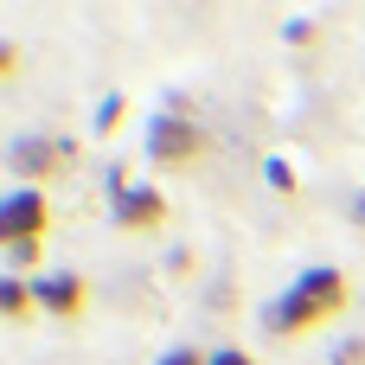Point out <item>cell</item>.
Here are the masks:
<instances>
[{
  "label": "cell",
  "instance_id": "obj_7",
  "mask_svg": "<svg viewBox=\"0 0 365 365\" xmlns=\"http://www.w3.org/2000/svg\"><path fill=\"white\" fill-rule=\"evenodd\" d=\"M32 308H38V289H32L26 276H6V282H0V314H6V321H32Z\"/></svg>",
  "mask_w": 365,
  "mask_h": 365
},
{
  "label": "cell",
  "instance_id": "obj_13",
  "mask_svg": "<svg viewBox=\"0 0 365 365\" xmlns=\"http://www.w3.org/2000/svg\"><path fill=\"white\" fill-rule=\"evenodd\" d=\"M334 365H365V340H346V346L334 353Z\"/></svg>",
  "mask_w": 365,
  "mask_h": 365
},
{
  "label": "cell",
  "instance_id": "obj_3",
  "mask_svg": "<svg viewBox=\"0 0 365 365\" xmlns=\"http://www.w3.org/2000/svg\"><path fill=\"white\" fill-rule=\"evenodd\" d=\"M77 160V141H45V135H19L13 148H6V167L19 173V186H51L64 167Z\"/></svg>",
  "mask_w": 365,
  "mask_h": 365
},
{
  "label": "cell",
  "instance_id": "obj_4",
  "mask_svg": "<svg viewBox=\"0 0 365 365\" xmlns=\"http://www.w3.org/2000/svg\"><path fill=\"white\" fill-rule=\"evenodd\" d=\"M45 237H51V199L38 186H13L0 199V244L13 250V244H45Z\"/></svg>",
  "mask_w": 365,
  "mask_h": 365
},
{
  "label": "cell",
  "instance_id": "obj_6",
  "mask_svg": "<svg viewBox=\"0 0 365 365\" xmlns=\"http://www.w3.org/2000/svg\"><path fill=\"white\" fill-rule=\"evenodd\" d=\"M32 289H38V308L58 314V321H77V314L90 308V282H83L77 269H51V276L32 282Z\"/></svg>",
  "mask_w": 365,
  "mask_h": 365
},
{
  "label": "cell",
  "instance_id": "obj_9",
  "mask_svg": "<svg viewBox=\"0 0 365 365\" xmlns=\"http://www.w3.org/2000/svg\"><path fill=\"white\" fill-rule=\"evenodd\" d=\"M269 186L289 199V192H295V167H289V160H269Z\"/></svg>",
  "mask_w": 365,
  "mask_h": 365
},
{
  "label": "cell",
  "instance_id": "obj_15",
  "mask_svg": "<svg viewBox=\"0 0 365 365\" xmlns=\"http://www.w3.org/2000/svg\"><path fill=\"white\" fill-rule=\"evenodd\" d=\"M353 225H359V231H365V199H359V205H353Z\"/></svg>",
  "mask_w": 365,
  "mask_h": 365
},
{
  "label": "cell",
  "instance_id": "obj_2",
  "mask_svg": "<svg viewBox=\"0 0 365 365\" xmlns=\"http://www.w3.org/2000/svg\"><path fill=\"white\" fill-rule=\"evenodd\" d=\"M205 154H212V135H205L199 122H186L180 109L154 115V128H148V160H154V167H167V173H186V167H199Z\"/></svg>",
  "mask_w": 365,
  "mask_h": 365
},
{
  "label": "cell",
  "instance_id": "obj_8",
  "mask_svg": "<svg viewBox=\"0 0 365 365\" xmlns=\"http://www.w3.org/2000/svg\"><path fill=\"white\" fill-rule=\"evenodd\" d=\"M122 115H128V103H122V96H103V103H96V135L122 128Z\"/></svg>",
  "mask_w": 365,
  "mask_h": 365
},
{
  "label": "cell",
  "instance_id": "obj_5",
  "mask_svg": "<svg viewBox=\"0 0 365 365\" xmlns=\"http://www.w3.org/2000/svg\"><path fill=\"white\" fill-rule=\"evenodd\" d=\"M109 186H115V205L109 212H115L122 231H160L167 225V192L160 186H128V173H115Z\"/></svg>",
  "mask_w": 365,
  "mask_h": 365
},
{
  "label": "cell",
  "instance_id": "obj_12",
  "mask_svg": "<svg viewBox=\"0 0 365 365\" xmlns=\"http://www.w3.org/2000/svg\"><path fill=\"white\" fill-rule=\"evenodd\" d=\"M314 38H321L314 19H295V26H289V45H314Z\"/></svg>",
  "mask_w": 365,
  "mask_h": 365
},
{
  "label": "cell",
  "instance_id": "obj_1",
  "mask_svg": "<svg viewBox=\"0 0 365 365\" xmlns=\"http://www.w3.org/2000/svg\"><path fill=\"white\" fill-rule=\"evenodd\" d=\"M340 308H346V276H340V269H308V276H295V282L276 295V308H269V334L302 340V334L327 327Z\"/></svg>",
  "mask_w": 365,
  "mask_h": 365
},
{
  "label": "cell",
  "instance_id": "obj_14",
  "mask_svg": "<svg viewBox=\"0 0 365 365\" xmlns=\"http://www.w3.org/2000/svg\"><path fill=\"white\" fill-rule=\"evenodd\" d=\"M212 365H257L250 353H237V346H225V353H212Z\"/></svg>",
  "mask_w": 365,
  "mask_h": 365
},
{
  "label": "cell",
  "instance_id": "obj_10",
  "mask_svg": "<svg viewBox=\"0 0 365 365\" xmlns=\"http://www.w3.org/2000/svg\"><path fill=\"white\" fill-rule=\"evenodd\" d=\"M38 250H45V244H13V250H6V263H13V276H19V269H32V263H38Z\"/></svg>",
  "mask_w": 365,
  "mask_h": 365
},
{
  "label": "cell",
  "instance_id": "obj_11",
  "mask_svg": "<svg viewBox=\"0 0 365 365\" xmlns=\"http://www.w3.org/2000/svg\"><path fill=\"white\" fill-rule=\"evenodd\" d=\"M160 365H212L199 346H173V353H160Z\"/></svg>",
  "mask_w": 365,
  "mask_h": 365
}]
</instances>
